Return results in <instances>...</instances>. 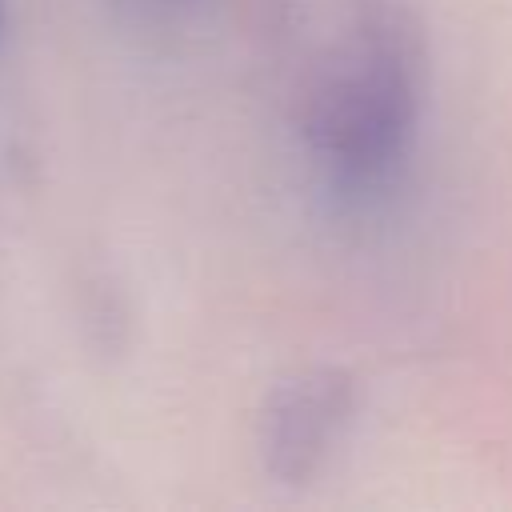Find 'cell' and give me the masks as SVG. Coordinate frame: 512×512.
I'll use <instances>...</instances> for the list:
<instances>
[{
	"instance_id": "obj_1",
	"label": "cell",
	"mask_w": 512,
	"mask_h": 512,
	"mask_svg": "<svg viewBox=\"0 0 512 512\" xmlns=\"http://www.w3.org/2000/svg\"><path fill=\"white\" fill-rule=\"evenodd\" d=\"M428 96V44L408 0H356L328 44L308 100L304 144L320 180L348 204L404 172Z\"/></svg>"
},
{
	"instance_id": "obj_2",
	"label": "cell",
	"mask_w": 512,
	"mask_h": 512,
	"mask_svg": "<svg viewBox=\"0 0 512 512\" xmlns=\"http://www.w3.org/2000/svg\"><path fill=\"white\" fill-rule=\"evenodd\" d=\"M360 388L344 368H304L284 380L260 420V448L272 480L308 484L352 432Z\"/></svg>"
}]
</instances>
